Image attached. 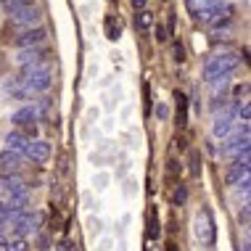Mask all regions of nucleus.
Returning a JSON list of instances; mask_svg holds the SVG:
<instances>
[{
  "instance_id": "5",
  "label": "nucleus",
  "mask_w": 251,
  "mask_h": 251,
  "mask_svg": "<svg viewBox=\"0 0 251 251\" xmlns=\"http://www.w3.org/2000/svg\"><path fill=\"white\" fill-rule=\"evenodd\" d=\"M40 22H43V11H40L37 5H32V3H26L24 8H19V11L11 13V24L13 26H22V29H32V26L37 29Z\"/></svg>"
},
{
  "instance_id": "1",
  "label": "nucleus",
  "mask_w": 251,
  "mask_h": 251,
  "mask_svg": "<svg viewBox=\"0 0 251 251\" xmlns=\"http://www.w3.org/2000/svg\"><path fill=\"white\" fill-rule=\"evenodd\" d=\"M238 56L235 53H217V56L206 58V64H203V79L206 82H214V79L220 77H227V74L235 72V66H238Z\"/></svg>"
},
{
  "instance_id": "28",
  "label": "nucleus",
  "mask_w": 251,
  "mask_h": 251,
  "mask_svg": "<svg viewBox=\"0 0 251 251\" xmlns=\"http://www.w3.org/2000/svg\"><path fill=\"white\" fill-rule=\"evenodd\" d=\"M167 172H169V177H175L177 175V161H167Z\"/></svg>"
},
{
  "instance_id": "18",
  "label": "nucleus",
  "mask_w": 251,
  "mask_h": 251,
  "mask_svg": "<svg viewBox=\"0 0 251 251\" xmlns=\"http://www.w3.org/2000/svg\"><path fill=\"white\" fill-rule=\"evenodd\" d=\"M159 233H161V227H159V220H156V209H151V212H148V238L156 241Z\"/></svg>"
},
{
  "instance_id": "11",
  "label": "nucleus",
  "mask_w": 251,
  "mask_h": 251,
  "mask_svg": "<svg viewBox=\"0 0 251 251\" xmlns=\"http://www.w3.org/2000/svg\"><path fill=\"white\" fill-rule=\"evenodd\" d=\"M5 146H8V151H16V153H22V156H24L26 146H29V138H26L22 130L8 132V135H5Z\"/></svg>"
},
{
  "instance_id": "17",
  "label": "nucleus",
  "mask_w": 251,
  "mask_h": 251,
  "mask_svg": "<svg viewBox=\"0 0 251 251\" xmlns=\"http://www.w3.org/2000/svg\"><path fill=\"white\" fill-rule=\"evenodd\" d=\"M103 26H106V37L117 43L119 35H122V26H119V22H117L114 16H106V24H103Z\"/></svg>"
},
{
  "instance_id": "15",
  "label": "nucleus",
  "mask_w": 251,
  "mask_h": 251,
  "mask_svg": "<svg viewBox=\"0 0 251 251\" xmlns=\"http://www.w3.org/2000/svg\"><path fill=\"white\" fill-rule=\"evenodd\" d=\"M175 106H177V125L185 127L188 125V98L180 90H175Z\"/></svg>"
},
{
  "instance_id": "4",
  "label": "nucleus",
  "mask_w": 251,
  "mask_h": 251,
  "mask_svg": "<svg viewBox=\"0 0 251 251\" xmlns=\"http://www.w3.org/2000/svg\"><path fill=\"white\" fill-rule=\"evenodd\" d=\"M196 238H199L203 246H214V241H217L214 217L209 209H201V212L196 214Z\"/></svg>"
},
{
  "instance_id": "8",
  "label": "nucleus",
  "mask_w": 251,
  "mask_h": 251,
  "mask_svg": "<svg viewBox=\"0 0 251 251\" xmlns=\"http://www.w3.org/2000/svg\"><path fill=\"white\" fill-rule=\"evenodd\" d=\"M45 43V29H26V32H22V35L16 37V45L19 48H40V45Z\"/></svg>"
},
{
  "instance_id": "3",
  "label": "nucleus",
  "mask_w": 251,
  "mask_h": 251,
  "mask_svg": "<svg viewBox=\"0 0 251 251\" xmlns=\"http://www.w3.org/2000/svg\"><path fill=\"white\" fill-rule=\"evenodd\" d=\"M249 125H243L238 132H230L225 140H222V153L230 156V159H238L241 153H249Z\"/></svg>"
},
{
  "instance_id": "22",
  "label": "nucleus",
  "mask_w": 251,
  "mask_h": 251,
  "mask_svg": "<svg viewBox=\"0 0 251 251\" xmlns=\"http://www.w3.org/2000/svg\"><path fill=\"white\" fill-rule=\"evenodd\" d=\"M172 56H175L177 64H185V48H182L180 40H175V43H172Z\"/></svg>"
},
{
  "instance_id": "29",
  "label": "nucleus",
  "mask_w": 251,
  "mask_h": 251,
  "mask_svg": "<svg viewBox=\"0 0 251 251\" xmlns=\"http://www.w3.org/2000/svg\"><path fill=\"white\" fill-rule=\"evenodd\" d=\"M249 185H251V180L246 177V180H241L238 182V193H249Z\"/></svg>"
},
{
  "instance_id": "13",
  "label": "nucleus",
  "mask_w": 251,
  "mask_h": 251,
  "mask_svg": "<svg viewBox=\"0 0 251 251\" xmlns=\"http://www.w3.org/2000/svg\"><path fill=\"white\" fill-rule=\"evenodd\" d=\"M227 0H185V5H188V11L193 13H201V11H209V8H217V5H225Z\"/></svg>"
},
{
  "instance_id": "16",
  "label": "nucleus",
  "mask_w": 251,
  "mask_h": 251,
  "mask_svg": "<svg viewBox=\"0 0 251 251\" xmlns=\"http://www.w3.org/2000/svg\"><path fill=\"white\" fill-rule=\"evenodd\" d=\"M153 26V13L151 11H138V16H135V29L138 32H146Z\"/></svg>"
},
{
  "instance_id": "31",
  "label": "nucleus",
  "mask_w": 251,
  "mask_h": 251,
  "mask_svg": "<svg viewBox=\"0 0 251 251\" xmlns=\"http://www.w3.org/2000/svg\"><path fill=\"white\" fill-rule=\"evenodd\" d=\"M0 5H3V0H0Z\"/></svg>"
},
{
  "instance_id": "26",
  "label": "nucleus",
  "mask_w": 251,
  "mask_h": 251,
  "mask_svg": "<svg viewBox=\"0 0 251 251\" xmlns=\"http://www.w3.org/2000/svg\"><path fill=\"white\" fill-rule=\"evenodd\" d=\"M156 40H159V43H167V40H169V32H167V26L164 24H156Z\"/></svg>"
},
{
  "instance_id": "6",
  "label": "nucleus",
  "mask_w": 251,
  "mask_h": 251,
  "mask_svg": "<svg viewBox=\"0 0 251 251\" xmlns=\"http://www.w3.org/2000/svg\"><path fill=\"white\" fill-rule=\"evenodd\" d=\"M249 169H251V159H249V153H241L238 159L233 161V167H230V172H227V182H241V180H246V177H249Z\"/></svg>"
},
{
  "instance_id": "21",
  "label": "nucleus",
  "mask_w": 251,
  "mask_h": 251,
  "mask_svg": "<svg viewBox=\"0 0 251 251\" xmlns=\"http://www.w3.org/2000/svg\"><path fill=\"white\" fill-rule=\"evenodd\" d=\"M191 175L193 177L201 175V153L199 151H191Z\"/></svg>"
},
{
  "instance_id": "10",
  "label": "nucleus",
  "mask_w": 251,
  "mask_h": 251,
  "mask_svg": "<svg viewBox=\"0 0 251 251\" xmlns=\"http://www.w3.org/2000/svg\"><path fill=\"white\" fill-rule=\"evenodd\" d=\"M16 64L22 66V69H26V66H37V64H43V48H24V50H19Z\"/></svg>"
},
{
  "instance_id": "19",
  "label": "nucleus",
  "mask_w": 251,
  "mask_h": 251,
  "mask_svg": "<svg viewBox=\"0 0 251 251\" xmlns=\"http://www.w3.org/2000/svg\"><path fill=\"white\" fill-rule=\"evenodd\" d=\"M172 201H175V206H182V203L188 201V188L182 185V182H180L177 188H175V196H172Z\"/></svg>"
},
{
  "instance_id": "24",
  "label": "nucleus",
  "mask_w": 251,
  "mask_h": 251,
  "mask_svg": "<svg viewBox=\"0 0 251 251\" xmlns=\"http://www.w3.org/2000/svg\"><path fill=\"white\" fill-rule=\"evenodd\" d=\"M151 85L148 82H143V106H146V114H151Z\"/></svg>"
},
{
  "instance_id": "9",
  "label": "nucleus",
  "mask_w": 251,
  "mask_h": 251,
  "mask_svg": "<svg viewBox=\"0 0 251 251\" xmlns=\"http://www.w3.org/2000/svg\"><path fill=\"white\" fill-rule=\"evenodd\" d=\"M3 93L5 96H11L13 100H24V98H29V90L22 85V79L19 77H8L3 82Z\"/></svg>"
},
{
  "instance_id": "20",
  "label": "nucleus",
  "mask_w": 251,
  "mask_h": 251,
  "mask_svg": "<svg viewBox=\"0 0 251 251\" xmlns=\"http://www.w3.org/2000/svg\"><path fill=\"white\" fill-rule=\"evenodd\" d=\"M238 119L243 122V125H249V119H251V106H249V100H241V106H238Z\"/></svg>"
},
{
  "instance_id": "12",
  "label": "nucleus",
  "mask_w": 251,
  "mask_h": 251,
  "mask_svg": "<svg viewBox=\"0 0 251 251\" xmlns=\"http://www.w3.org/2000/svg\"><path fill=\"white\" fill-rule=\"evenodd\" d=\"M37 106H24V108H19L16 114H13V125L16 127H26V125H32V122H37Z\"/></svg>"
},
{
  "instance_id": "30",
  "label": "nucleus",
  "mask_w": 251,
  "mask_h": 251,
  "mask_svg": "<svg viewBox=\"0 0 251 251\" xmlns=\"http://www.w3.org/2000/svg\"><path fill=\"white\" fill-rule=\"evenodd\" d=\"M146 3H148V0H132L135 11H146Z\"/></svg>"
},
{
  "instance_id": "2",
  "label": "nucleus",
  "mask_w": 251,
  "mask_h": 251,
  "mask_svg": "<svg viewBox=\"0 0 251 251\" xmlns=\"http://www.w3.org/2000/svg\"><path fill=\"white\" fill-rule=\"evenodd\" d=\"M22 85L29 90V96L32 93H45L50 87V69L45 64H37V66H26V69H22Z\"/></svg>"
},
{
  "instance_id": "25",
  "label": "nucleus",
  "mask_w": 251,
  "mask_h": 251,
  "mask_svg": "<svg viewBox=\"0 0 251 251\" xmlns=\"http://www.w3.org/2000/svg\"><path fill=\"white\" fill-rule=\"evenodd\" d=\"M26 3H29V0H3V5H5V8H8L11 13L19 11V8H24Z\"/></svg>"
},
{
  "instance_id": "7",
  "label": "nucleus",
  "mask_w": 251,
  "mask_h": 251,
  "mask_svg": "<svg viewBox=\"0 0 251 251\" xmlns=\"http://www.w3.org/2000/svg\"><path fill=\"white\" fill-rule=\"evenodd\" d=\"M48 156H50V146L45 143V140H29V146H26V151H24V159H32V161H37V164L48 161Z\"/></svg>"
},
{
  "instance_id": "23",
  "label": "nucleus",
  "mask_w": 251,
  "mask_h": 251,
  "mask_svg": "<svg viewBox=\"0 0 251 251\" xmlns=\"http://www.w3.org/2000/svg\"><path fill=\"white\" fill-rule=\"evenodd\" d=\"M29 249V243H26L24 238H13L8 246H5V251H26Z\"/></svg>"
},
{
  "instance_id": "14",
  "label": "nucleus",
  "mask_w": 251,
  "mask_h": 251,
  "mask_svg": "<svg viewBox=\"0 0 251 251\" xmlns=\"http://www.w3.org/2000/svg\"><path fill=\"white\" fill-rule=\"evenodd\" d=\"M22 159H24L22 153L8 151V148H5V151L0 153V167H3V169H19V167H22Z\"/></svg>"
},
{
  "instance_id": "27",
  "label": "nucleus",
  "mask_w": 251,
  "mask_h": 251,
  "mask_svg": "<svg viewBox=\"0 0 251 251\" xmlns=\"http://www.w3.org/2000/svg\"><path fill=\"white\" fill-rule=\"evenodd\" d=\"M156 117H159V119H167V117H169V108H167L164 103H159V106H156Z\"/></svg>"
}]
</instances>
